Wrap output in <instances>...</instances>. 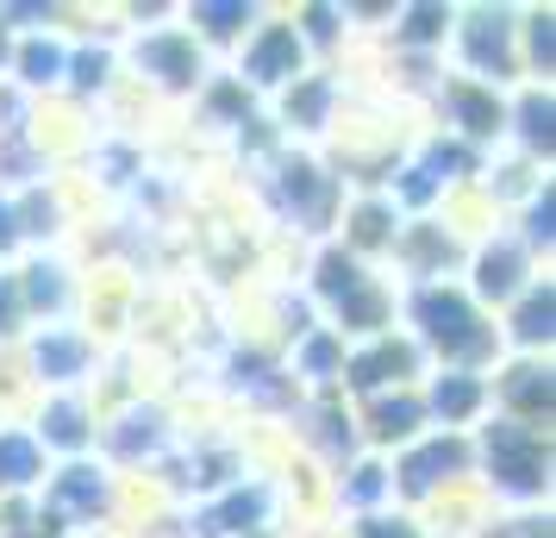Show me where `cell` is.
Here are the masks:
<instances>
[{
  "label": "cell",
  "mask_w": 556,
  "mask_h": 538,
  "mask_svg": "<svg viewBox=\"0 0 556 538\" xmlns=\"http://www.w3.org/2000/svg\"><path fill=\"white\" fill-rule=\"evenodd\" d=\"M419 320H426V333L451 351V358H481L488 351V333H476V320H469V308L456 301V295H419Z\"/></svg>",
  "instance_id": "1"
},
{
  "label": "cell",
  "mask_w": 556,
  "mask_h": 538,
  "mask_svg": "<svg viewBox=\"0 0 556 538\" xmlns=\"http://www.w3.org/2000/svg\"><path fill=\"white\" fill-rule=\"evenodd\" d=\"M494 476H506V488H538L544 458H538L531 433H519V426H501L494 433Z\"/></svg>",
  "instance_id": "2"
},
{
  "label": "cell",
  "mask_w": 556,
  "mask_h": 538,
  "mask_svg": "<svg viewBox=\"0 0 556 538\" xmlns=\"http://www.w3.org/2000/svg\"><path fill=\"white\" fill-rule=\"evenodd\" d=\"M294 57H301L294 32H269V38L251 51V76H263V82H269V76H288V70H294Z\"/></svg>",
  "instance_id": "3"
},
{
  "label": "cell",
  "mask_w": 556,
  "mask_h": 538,
  "mask_svg": "<svg viewBox=\"0 0 556 538\" xmlns=\"http://www.w3.org/2000/svg\"><path fill=\"white\" fill-rule=\"evenodd\" d=\"M406 363H413V351H406V345H381V351H369V358L351 370V383L356 388H376V383H388V376H401Z\"/></svg>",
  "instance_id": "4"
},
{
  "label": "cell",
  "mask_w": 556,
  "mask_h": 538,
  "mask_svg": "<svg viewBox=\"0 0 556 538\" xmlns=\"http://www.w3.org/2000/svg\"><path fill=\"white\" fill-rule=\"evenodd\" d=\"M456 463H463V451H456V445H431V451H419V458L406 463V488L419 495V488H431L444 470H456Z\"/></svg>",
  "instance_id": "5"
},
{
  "label": "cell",
  "mask_w": 556,
  "mask_h": 538,
  "mask_svg": "<svg viewBox=\"0 0 556 538\" xmlns=\"http://www.w3.org/2000/svg\"><path fill=\"white\" fill-rule=\"evenodd\" d=\"M144 63L169 70V82H188V76H194V51H188V45H176V38H151V45H144Z\"/></svg>",
  "instance_id": "6"
},
{
  "label": "cell",
  "mask_w": 556,
  "mask_h": 538,
  "mask_svg": "<svg viewBox=\"0 0 556 538\" xmlns=\"http://www.w3.org/2000/svg\"><path fill=\"white\" fill-rule=\"evenodd\" d=\"M56 501H63V508H101L106 501V488L94 483V476H88V470H70V476H63V483H56Z\"/></svg>",
  "instance_id": "7"
},
{
  "label": "cell",
  "mask_w": 556,
  "mask_h": 538,
  "mask_svg": "<svg viewBox=\"0 0 556 538\" xmlns=\"http://www.w3.org/2000/svg\"><path fill=\"white\" fill-rule=\"evenodd\" d=\"M26 476H38V451L26 438H0V483H26Z\"/></svg>",
  "instance_id": "8"
},
{
  "label": "cell",
  "mask_w": 556,
  "mask_h": 538,
  "mask_svg": "<svg viewBox=\"0 0 556 538\" xmlns=\"http://www.w3.org/2000/svg\"><path fill=\"white\" fill-rule=\"evenodd\" d=\"M469 51H476V63L506 70V26H501V20H476V32H469Z\"/></svg>",
  "instance_id": "9"
},
{
  "label": "cell",
  "mask_w": 556,
  "mask_h": 538,
  "mask_svg": "<svg viewBox=\"0 0 556 538\" xmlns=\"http://www.w3.org/2000/svg\"><path fill=\"white\" fill-rule=\"evenodd\" d=\"M506 395H513V408H551V383H544L538 370H519V376L506 383Z\"/></svg>",
  "instance_id": "10"
},
{
  "label": "cell",
  "mask_w": 556,
  "mask_h": 538,
  "mask_svg": "<svg viewBox=\"0 0 556 538\" xmlns=\"http://www.w3.org/2000/svg\"><path fill=\"white\" fill-rule=\"evenodd\" d=\"M513 270H519V257L513 251H488V263H481V288H488V295H506V288H513Z\"/></svg>",
  "instance_id": "11"
},
{
  "label": "cell",
  "mask_w": 556,
  "mask_h": 538,
  "mask_svg": "<svg viewBox=\"0 0 556 538\" xmlns=\"http://www.w3.org/2000/svg\"><path fill=\"white\" fill-rule=\"evenodd\" d=\"M456 113H463L476 132H494V120H501V113H494V101H488V95H469V88H456Z\"/></svg>",
  "instance_id": "12"
},
{
  "label": "cell",
  "mask_w": 556,
  "mask_h": 538,
  "mask_svg": "<svg viewBox=\"0 0 556 538\" xmlns=\"http://www.w3.org/2000/svg\"><path fill=\"white\" fill-rule=\"evenodd\" d=\"M519 338H551V295H531L519 313Z\"/></svg>",
  "instance_id": "13"
},
{
  "label": "cell",
  "mask_w": 556,
  "mask_h": 538,
  "mask_svg": "<svg viewBox=\"0 0 556 538\" xmlns=\"http://www.w3.org/2000/svg\"><path fill=\"white\" fill-rule=\"evenodd\" d=\"M38 363H45L51 376H70V370L81 363V345H70V338H51V345L38 351Z\"/></svg>",
  "instance_id": "14"
},
{
  "label": "cell",
  "mask_w": 556,
  "mask_h": 538,
  "mask_svg": "<svg viewBox=\"0 0 556 538\" xmlns=\"http://www.w3.org/2000/svg\"><path fill=\"white\" fill-rule=\"evenodd\" d=\"M256 513H263V495H238V501H231V508H219L206 526H251Z\"/></svg>",
  "instance_id": "15"
},
{
  "label": "cell",
  "mask_w": 556,
  "mask_h": 538,
  "mask_svg": "<svg viewBox=\"0 0 556 538\" xmlns=\"http://www.w3.org/2000/svg\"><path fill=\"white\" fill-rule=\"evenodd\" d=\"M413 420H419V408H413V401H388V408L376 413V433H381V438H394V433H406Z\"/></svg>",
  "instance_id": "16"
},
{
  "label": "cell",
  "mask_w": 556,
  "mask_h": 538,
  "mask_svg": "<svg viewBox=\"0 0 556 538\" xmlns=\"http://www.w3.org/2000/svg\"><path fill=\"white\" fill-rule=\"evenodd\" d=\"M338 301H344V320H356V326H376V320H381V301H376V295H363V288L338 295Z\"/></svg>",
  "instance_id": "17"
},
{
  "label": "cell",
  "mask_w": 556,
  "mask_h": 538,
  "mask_svg": "<svg viewBox=\"0 0 556 538\" xmlns=\"http://www.w3.org/2000/svg\"><path fill=\"white\" fill-rule=\"evenodd\" d=\"M45 426H51L56 445H81V413L76 408H51V420H45Z\"/></svg>",
  "instance_id": "18"
},
{
  "label": "cell",
  "mask_w": 556,
  "mask_h": 538,
  "mask_svg": "<svg viewBox=\"0 0 556 538\" xmlns=\"http://www.w3.org/2000/svg\"><path fill=\"white\" fill-rule=\"evenodd\" d=\"M319 283H326V295H351V288H356V270L344 263V257H326V270H319Z\"/></svg>",
  "instance_id": "19"
},
{
  "label": "cell",
  "mask_w": 556,
  "mask_h": 538,
  "mask_svg": "<svg viewBox=\"0 0 556 538\" xmlns=\"http://www.w3.org/2000/svg\"><path fill=\"white\" fill-rule=\"evenodd\" d=\"M476 408V383H444L438 388V413H469Z\"/></svg>",
  "instance_id": "20"
},
{
  "label": "cell",
  "mask_w": 556,
  "mask_h": 538,
  "mask_svg": "<svg viewBox=\"0 0 556 538\" xmlns=\"http://www.w3.org/2000/svg\"><path fill=\"white\" fill-rule=\"evenodd\" d=\"M526 138L531 145H551V101H526Z\"/></svg>",
  "instance_id": "21"
},
{
  "label": "cell",
  "mask_w": 556,
  "mask_h": 538,
  "mask_svg": "<svg viewBox=\"0 0 556 538\" xmlns=\"http://www.w3.org/2000/svg\"><path fill=\"white\" fill-rule=\"evenodd\" d=\"M56 63H63V57H56L51 45H31V51H26V76L45 82V76H56Z\"/></svg>",
  "instance_id": "22"
},
{
  "label": "cell",
  "mask_w": 556,
  "mask_h": 538,
  "mask_svg": "<svg viewBox=\"0 0 556 538\" xmlns=\"http://www.w3.org/2000/svg\"><path fill=\"white\" fill-rule=\"evenodd\" d=\"M201 20H206L213 32H231L238 20H244V7H238V0H219V7H201Z\"/></svg>",
  "instance_id": "23"
},
{
  "label": "cell",
  "mask_w": 556,
  "mask_h": 538,
  "mask_svg": "<svg viewBox=\"0 0 556 538\" xmlns=\"http://www.w3.org/2000/svg\"><path fill=\"white\" fill-rule=\"evenodd\" d=\"M151 413H144V420H126V433H119V451H138V445H151Z\"/></svg>",
  "instance_id": "24"
},
{
  "label": "cell",
  "mask_w": 556,
  "mask_h": 538,
  "mask_svg": "<svg viewBox=\"0 0 556 538\" xmlns=\"http://www.w3.org/2000/svg\"><path fill=\"white\" fill-rule=\"evenodd\" d=\"M319 107H326V88H319V82H313V88H301L294 113H301V120H319Z\"/></svg>",
  "instance_id": "25"
},
{
  "label": "cell",
  "mask_w": 556,
  "mask_h": 538,
  "mask_svg": "<svg viewBox=\"0 0 556 538\" xmlns=\"http://www.w3.org/2000/svg\"><path fill=\"white\" fill-rule=\"evenodd\" d=\"M306 363H313V370H331V363H338V345H331V338H313V345H306Z\"/></svg>",
  "instance_id": "26"
},
{
  "label": "cell",
  "mask_w": 556,
  "mask_h": 538,
  "mask_svg": "<svg viewBox=\"0 0 556 538\" xmlns=\"http://www.w3.org/2000/svg\"><path fill=\"white\" fill-rule=\"evenodd\" d=\"M376 495H381V470H363L351 483V501H376Z\"/></svg>",
  "instance_id": "27"
},
{
  "label": "cell",
  "mask_w": 556,
  "mask_h": 538,
  "mask_svg": "<svg viewBox=\"0 0 556 538\" xmlns=\"http://www.w3.org/2000/svg\"><path fill=\"white\" fill-rule=\"evenodd\" d=\"M31 295H38V301H51V308L63 301V288L51 283V270H38V276H31Z\"/></svg>",
  "instance_id": "28"
},
{
  "label": "cell",
  "mask_w": 556,
  "mask_h": 538,
  "mask_svg": "<svg viewBox=\"0 0 556 538\" xmlns=\"http://www.w3.org/2000/svg\"><path fill=\"white\" fill-rule=\"evenodd\" d=\"M413 38H431V32H438V7H419V13H413Z\"/></svg>",
  "instance_id": "29"
},
{
  "label": "cell",
  "mask_w": 556,
  "mask_h": 538,
  "mask_svg": "<svg viewBox=\"0 0 556 538\" xmlns=\"http://www.w3.org/2000/svg\"><path fill=\"white\" fill-rule=\"evenodd\" d=\"M381 226H388V220H381L376 207H369V213H356V238H381Z\"/></svg>",
  "instance_id": "30"
},
{
  "label": "cell",
  "mask_w": 556,
  "mask_h": 538,
  "mask_svg": "<svg viewBox=\"0 0 556 538\" xmlns=\"http://www.w3.org/2000/svg\"><path fill=\"white\" fill-rule=\"evenodd\" d=\"M531 45H538V57L551 63V20H538V32H531Z\"/></svg>",
  "instance_id": "31"
},
{
  "label": "cell",
  "mask_w": 556,
  "mask_h": 538,
  "mask_svg": "<svg viewBox=\"0 0 556 538\" xmlns=\"http://www.w3.org/2000/svg\"><path fill=\"white\" fill-rule=\"evenodd\" d=\"M7 320H13V288L0 283V326H7Z\"/></svg>",
  "instance_id": "32"
},
{
  "label": "cell",
  "mask_w": 556,
  "mask_h": 538,
  "mask_svg": "<svg viewBox=\"0 0 556 538\" xmlns=\"http://www.w3.org/2000/svg\"><path fill=\"white\" fill-rule=\"evenodd\" d=\"M369 538H413V533H406V526H376Z\"/></svg>",
  "instance_id": "33"
},
{
  "label": "cell",
  "mask_w": 556,
  "mask_h": 538,
  "mask_svg": "<svg viewBox=\"0 0 556 538\" xmlns=\"http://www.w3.org/2000/svg\"><path fill=\"white\" fill-rule=\"evenodd\" d=\"M0 245H13V220H7V207H0Z\"/></svg>",
  "instance_id": "34"
}]
</instances>
